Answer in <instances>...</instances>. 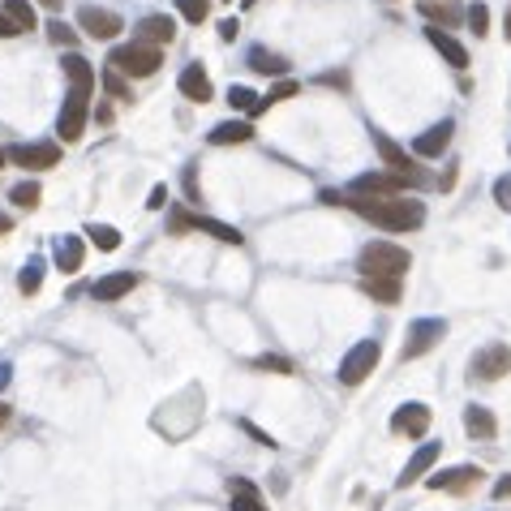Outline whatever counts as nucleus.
<instances>
[{"label": "nucleus", "mask_w": 511, "mask_h": 511, "mask_svg": "<svg viewBox=\"0 0 511 511\" xmlns=\"http://www.w3.org/2000/svg\"><path fill=\"white\" fill-rule=\"evenodd\" d=\"M232 511H267V503H263V494H258V486L254 482H245V477H232Z\"/></svg>", "instance_id": "nucleus-23"}, {"label": "nucleus", "mask_w": 511, "mask_h": 511, "mask_svg": "<svg viewBox=\"0 0 511 511\" xmlns=\"http://www.w3.org/2000/svg\"><path fill=\"white\" fill-rule=\"evenodd\" d=\"M254 138V129H249V121H223L211 129V146H241Z\"/></svg>", "instance_id": "nucleus-26"}, {"label": "nucleus", "mask_w": 511, "mask_h": 511, "mask_svg": "<svg viewBox=\"0 0 511 511\" xmlns=\"http://www.w3.org/2000/svg\"><path fill=\"white\" fill-rule=\"evenodd\" d=\"M426 430H430V409H426V404H404V409L391 413V434L426 438Z\"/></svg>", "instance_id": "nucleus-14"}, {"label": "nucleus", "mask_w": 511, "mask_h": 511, "mask_svg": "<svg viewBox=\"0 0 511 511\" xmlns=\"http://www.w3.org/2000/svg\"><path fill=\"white\" fill-rule=\"evenodd\" d=\"M176 86H181V95L194 99V103H207V99H211V77L202 73V65H190V69L176 77Z\"/></svg>", "instance_id": "nucleus-21"}, {"label": "nucleus", "mask_w": 511, "mask_h": 511, "mask_svg": "<svg viewBox=\"0 0 511 511\" xmlns=\"http://www.w3.org/2000/svg\"><path fill=\"white\" fill-rule=\"evenodd\" d=\"M65 77H69L73 91H95V69H91V61H82L77 52L65 56Z\"/></svg>", "instance_id": "nucleus-25"}, {"label": "nucleus", "mask_w": 511, "mask_h": 511, "mask_svg": "<svg viewBox=\"0 0 511 511\" xmlns=\"http://www.w3.org/2000/svg\"><path fill=\"white\" fill-rule=\"evenodd\" d=\"M409 181L404 176H395V172H365V176H357L353 185H348V194H369V198H395L400 190H404Z\"/></svg>", "instance_id": "nucleus-13"}, {"label": "nucleus", "mask_w": 511, "mask_h": 511, "mask_svg": "<svg viewBox=\"0 0 511 511\" xmlns=\"http://www.w3.org/2000/svg\"><path fill=\"white\" fill-rule=\"evenodd\" d=\"M172 35H176V22H172L168 13H150V18H142V22H138V30H134V44L164 48V44H172Z\"/></svg>", "instance_id": "nucleus-15"}, {"label": "nucleus", "mask_w": 511, "mask_h": 511, "mask_svg": "<svg viewBox=\"0 0 511 511\" xmlns=\"http://www.w3.org/2000/svg\"><path fill=\"white\" fill-rule=\"evenodd\" d=\"M9 228H13V219H9V215H4V211H0V237H4Z\"/></svg>", "instance_id": "nucleus-49"}, {"label": "nucleus", "mask_w": 511, "mask_h": 511, "mask_svg": "<svg viewBox=\"0 0 511 511\" xmlns=\"http://www.w3.org/2000/svg\"><path fill=\"white\" fill-rule=\"evenodd\" d=\"M159 65H164V52L146 48V44H125V48H112V56H108V69H117L121 77H150Z\"/></svg>", "instance_id": "nucleus-3"}, {"label": "nucleus", "mask_w": 511, "mask_h": 511, "mask_svg": "<svg viewBox=\"0 0 511 511\" xmlns=\"http://www.w3.org/2000/svg\"><path fill=\"white\" fill-rule=\"evenodd\" d=\"M103 86H108V95H112V99H134L129 82H125L117 69H103Z\"/></svg>", "instance_id": "nucleus-35"}, {"label": "nucleus", "mask_w": 511, "mask_h": 511, "mask_svg": "<svg viewBox=\"0 0 511 511\" xmlns=\"http://www.w3.org/2000/svg\"><path fill=\"white\" fill-rule=\"evenodd\" d=\"M164 198H168V190H164V185H155V190H150V202H146V207H150V211H159V207H164Z\"/></svg>", "instance_id": "nucleus-44"}, {"label": "nucleus", "mask_w": 511, "mask_h": 511, "mask_svg": "<svg viewBox=\"0 0 511 511\" xmlns=\"http://www.w3.org/2000/svg\"><path fill=\"white\" fill-rule=\"evenodd\" d=\"M511 494V477H503V482H494V499H507Z\"/></svg>", "instance_id": "nucleus-46"}, {"label": "nucleus", "mask_w": 511, "mask_h": 511, "mask_svg": "<svg viewBox=\"0 0 511 511\" xmlns=\"http://www.w3.org/2000/svg\"><path fill=\"white\" fill-rule=\"evenodd\" d=\"M374 150L383 155V164H387V172H395V176H404V181H409L413 190H421V185H430V176H426V172H421V168L413 164V159H409V150H404V146H395V142L387 138V134H378V129H374Z\"/></svg>", "instance_id": "nucleus-5"}, {"label": "nucleus", "mask_w": 511, "mask_h": 511, "mask_svg": "<svg viewBox=\"0 0 511 511\" xmlns=\"http://www.w3.org/2000/svg\"><path fill=\"white\" fill-rule=\"evenodd\" d=\"M9 35H22V30H18V26L9 22V13L0 9V39H9Z\"/></svg>", "instance_id": "nucleus-43"}, {"label": "nucleus", "mask_w": 511, "mask_h": 511, "mask_svg": "<svg viewBox=\"0 0 511 511\" xmlns=\"http://www.w3.org/2000/svg\"><path fill=\"white\" fill-rule=\"evenodd\" d=\"M254 369H275V374H292V361H284V357H254Z\"/></svg>", "instance_id": "nucleus-39"}, {"label": "nucleus", "mask_w": 511, "mask_h": 511, "mask_svg": "<svg viewBox=\"0 0 511 511\" xmlns=\"http://www.w3.org/2000/svg\"><path fill=\"white\" fill-rule=\"evenodd\" d=\"M9 417H13V409H9V404H0V430L9 426Z\"/></svg>", "instance_id": "nucleus-48"}, {"label": "nucleus", "mask_w": 511, "mask_h": 511, "mask_svg": "<svg viewBox=\"0 0 511 511\" xmlns=\"http://www.w3.org/2000/svg\"><path fill=\"white\" fill-rule=\"evenodd\" d=\"M185 190H190V198H194V202H198V181H194V164H190V168H185Z\"/></svg>", "instance_id": "nucleus-45"}, {"label": "nucleus", "mask_w": 511, "mask_h": 511, "mask_svg": "<svg viewBox=\"0 0 511 511\" xmlns=\"http://www.w3.org/2000/svg\"><path fill=\"white\" fill-rule=\"evenodd\" d=\"M48 39L52 44H61V48H73V44H77V35H73L65 22H48Z\"/></svg>", "instance_id": "nucleus-37"}, {"label": "nucleus", "mask_w": 511, "mask_h": 511, "mask_svg": "<svg viewBox=\"0 0 511 511\" xmlns=\"http://www.w3.org/2000/svg\"><path fill=\"white\" fill-rule=\"evenodd\" d=\"M378 357H383L378 340H357L348 353H344V361H340V383H344V387H357V383H365V378L378 369Z\"/></svg>", "instance_id": "nucleus-4"}, {"label": "nucleus", "mask_w": 511, "mask_h": 511, "mask_svg": "<svg viewBox=\"0 0 511 511\" xmlns=\"http://www.w3.org/2000/svg\"><path fill=\"white\" fill-rule=\"evenodd\" d=\"M39 288H44V258H30L22 267V275H18V292H22V296H35Z\"/></svg>", "instance_id": "nucleus-30"}, {"label": "nucleus", "mask_w": 511, "mask_h": 511, "mask_svg": "<svg viewBox=\"0 0 511 511\" xmlns=\"http://www.w3.org/2000/svg\"><path fill=\"white\" fill-rule=\"evenodd\" d=\"M9 159L18 164V168H56L61 164V146L56 142H18L9 146Z\"/></svg>", "instance_id": "nucleus-9"}, {"label": "nucleus", "mask_w": 511, "mask_h": 511, "mask_svg": "<svg viewBox=\"0 0 511 511\" xmlns=\"http://www.w3.org/2000/svg\"><path fill=\"white\" fill-rule=\"evenodd\" d=\"M322 202H331V207H348V211H357L361 219L369 223H378V228H387V232H413L426 223V207L413 202V198H369V194H322Z\"/></svg>", "instance_id": "nucleus-1"}, {"label": "nucleus", "mask_w": 511, "mask_h": 511, "mask_svg": "<svg viewBox=\"0 0 511 511\" xmlns=\"http://www.w3.org/2000/svg\"><path fill=\"white\" fill-rule=\"evenodd\" d=\"M237 30H241L237 18H228V22H219V39H223V44H232V39H237Z\"/></svg>", "instance_id": "nucleus-42"}, {"label": "nucleus", "mask_w": 511, "mask_h": 511, "mask_svg": "<svg viewBox=\"0 0 511 511\" xmlns=\"http://www.w3.org/2000/svg\"><path fill=\"white\" fill-rule=\"evenodd\" d=\"M442 336H447V322H442V318H417L413 327H409V340H404V348H400V357L413 361V357H421V353H430Z\"/></svg>", "instance_id": "nucleus-7"}, {"label": "nucleus", "mask_w": 511, "mask_h": 511, "mask_svg": "<svg viewBox=\"0 0 511 511\" xmlns=\"http://www.w3.org/2000/svg\"><path fill=\"white\" fill-rule=\"evenodd\" d=\"M9 198H13L18 207H26V211H35V207H39V198H44V190H39L35 181H22V185H13V190H9Z\"/></svg>", "instance_id": "nucleus-32"}, {"label": "nucleus", "mask_w": 511, "mask_h": 511, "mask_svg": "<svg viewBox=\"0 0 511 511\" xmlns=\"http://www.w3.org/2000/svg\"><path fill=\"white\" fill-rule=\"evenodd\" d=\"M451 134H456V121H438V125H430L426 134H417L413 150L421 155V159H438V155L451 146Z\"/></svg>", "instance_id": "nucleus-17"}, {"label": "nucleus", "mask_w": 511, "mask_h": 511, "mask_svg": "<svg viewBox=\"0 0 511 511\" xmlns=\"http://www.w3.org/2000/svg\"><path fill=\"white\" fill-rule=\"evenodd\" d=\"M296 95V82H280V86H271L267 95L258 99V108H254V117H258V112H267L271 103H280V99H292Z\"/></svg>", "instance_id": "nucleus-33"}, {"label": "nucleus", "mask_w": 511, "mask_h": 511, "mask_svg": "<svg viewBox=\"0 0 511 511\" xmlns=\"http://www.w3.org/2000/svg\"><path fill=\"white\" fill-rule=\"evenodd\" d=\"M9 378H13V365H9V361H0V391L9 387Z\"/></svg>", "instance_id": "nucleus-47"}, {"label": "nucleus", "mask_w": 511, "mask_h": 511, "mask_svg": "<svg viewBox=\"0 0 511 511\" xmlns=\"http://www.w3.org/2000/svg\"><path fill=\"white\" fill-rule=\"evenodd\" d=\"M438 456H442V447H438V442H421V447L413 451V460L404 464V473H400V482H395V486L409 490L413 482H426V473L438 464Z\"/></svg>", "instance_id": "nucleus-16"}, {"label": "nucleus", "mask_w": 511, "mask_h": 511, "mask_svg": "<svg viewBox=\"0 0 511 511\" xmlns=\"http://www.w3.org/2000/svg\"><path fill=\"white\" fill-rule=\"evenodd\" d=\"M4 159H9V150H0V164H4Z\"/></svg>", "instance_id": "nucleus-51"}, {"label": "nucleus", "mask_w": 511, "mask_h": 511, "mask_svg": "<svg viewBox=\"0 0 511 511\" xmlns=\"http://www.w3.org/2000/svg\"><path fill=\"white\" fill-rule=\"evenodd\" d=\"M409 267H413L409 249H400V245H391V241H369V245H361V254H357L361 280H404Z\"/></svg>", "instance_id": "nucleus-2"}, {"label": "nucleus", "mask_w": 511, "mask_h": 511, "mask_svg": "<svg viewBox=\"0 0 511 511\" xmlns=\"http://www.w3.org/2000/svg\"><path fill=\"white\" fill-rule=\"evenodd\" d=\"M4 13H9V22L18 26V30H35L39 26V13H35L30 0H4Z\"/></svg>", "instance_id": "nucleus-27"}, {"label": "nucleus", "mask_w": 511, "mask_h": 511, "mask_svg": "<svg viewBox=\"0 0 511 511\" xmlns=\"http://www.w3.org/2000/svg\"><path fill=\"white\" fill-rule=\"evenodd\" d=\"M52 258H56V267L65 271V275H73V271H82L86 245H82V237H56V245H52Z\"/></svg>", "instance_id": "nucleus-19"}, {"label": "nucleus", "mask_w": 511, "mask_h": 511, "mask_svg": "<svg viewBox=\"0 0 511 511\" xmlns=\"http://www.w3.org/2000/svg\"><path fill=\"white\" fill-rule=\"evenodd\" d=\"M77 26H82L91 39H117V35L125 30V22L112 13V9H95V4L77 9Z\"/></svg>", "instance_id": "nucleus-12"}, {"label": "nucleus", "mask_w": 511, "mask_h": 511, "mask_svg": "<svg viewBox=\"0 0 511 511\" xmlns=\"http://www.w3.org/2000/svg\"><path fill=\"white\" fill-rule=\"evenodd\" d=\"M241 4H245V9H249V4H254V0H241Z\"/></svg>", "instance_id": "nucleus-52"}, {"label": "nucleus", "mask_w": 511, "mask_h": 511, "mask_svg": "<svg viewBox=\"0 0 511 511\" xmlns=\"http://www.w3.org/2000/svg\"><path fill=\"white\" fill-rule=\"evenodd\" d=\"M503 374H511V344H486V348L473 357V378L499 383Z\"/></svg>", "instance_id": "nucleus-8"}, {"label": "nucleus", "mask_w": 511, "mask_h": 511, "mask_svg": "<svg viewBox=\"0 0 511 511\" xmlns=\"http://www.w3.org/2000/svg\"><path fill=\"white\" fill-rule=\"evenodd\" d=\"M421 13H426L430 22H447V26H456L464 18L460 4H451V0H421Z\"/></svg>", "instance_id": "nucleus-28"}, {"label": "nucleus", "mask_w": 511, "mask_h": 511, "mask_svg": "<svg viewBox=\"0 0 511 511\" xmlns=\"http://www.w3.org/2000/svg\"><path fill=\"white\" fill-rule=\"evenodd\" d=\"M185 228H198V232H211L215 241L223 245H241V228H228L219 219H202V215H185V211H172V232H185Z\"/></svg>", "instance_id": "nucleus-10"}, {"label": "nucleus", "mask_w": 511, "mask_h": 511, "mask_svg": "<svg viewBox=\"0 0 511 511\" xmlns=\"http://www.w3.org/2000/svg\"><path fill=\"white\" fill-rule=\"evenodd\" d=\"M176 4L190 22H207V13H211V0H176Z\"/></svg>", "instance_id": "nucleus-36"}, {"label": "nucleus", "mask_w": 511, "mask_h": 511, "mask_svg": "<svg viewBox=\"0 0 511 511\" xmlns=\"http://www.w3.org/2000/svg\"><path fill=\"white\" fill-rule=\"evenodd\" d=\"M482 477H486V473H482L477 464H460V468H442V473H434V477H426V486L447 490V494H468Z\"/></svg>", "instance_id": "nucleus-11"}, {"label": "nucleus", "mask_w": 511, "mask_h": 511, "mask_svg": "<svg viewBox=\"0 0 511 511\" xmlns=\"http://www.w3.org/2000/svg\"><path fill=\"white\" fill-rule=\"evenodd\" d=\"M241 430H245V434H249V438H254V442H263V447H275V438H271V434H263V430H258L254 421H241Z\"/></svg>", "instance_id": "nucleus-41"}, {"label": "nucleus", "mask_w": 511, "mask_h": 511, "mask_svg": "<svg viewBox=\"0 0 511 511\" xmlns=\"http://www.w3.org/2000/svg\"><path fill=\"white\" fill-rule=\"evenodd\" d=\"M258 99H263V95H254L249 86H232V91H228V103H232L237 112H254V108H258Z\"/></svg>", "instance_id": "nucleus-34"}, {"label": "nucleus", "mask_w": 511, "mask_h": 511, "mask_svg": "<svg viewBox=\"0 0 511 511\" xmlns=\"http://www.w3.org/2000/svg\"><path fill=\"white\" fill-rule=\"evenodd\" d=\"M86 237H91L99 249H121V232H117L112 223H91V228H86Z\"/></svg>", "instance_id": "nucleus-31"}, {"label": "nucleus", "mask_w": 511, "mask_h": 511, "mask_svg": "<svg viewBox=\"0 0 511 511\" xmlns=\"http://www.w3.org/2000/svg\"><path fill=\"white\" fill-rule=\"evenodd\" d=\"M39 4H44V9H61V0H39Z\"/></svg>", "instance_id": "nucleus-50"}, {"label": "nucleus", "mask_w": 511, "mask_h": 511, "mask_svg": "<svg viewBox=\"0 0 511 511\" xmlns=\"http://www.w3.org/2000/svg\"><path fill=\"white\" fill-rule=\"evenodd\" d=\"M245 61H249V69L263 73V77H284V73H288V61L275 56V52H267V48H249Z\"/></svg>", "instance_id": "nucleus-24"}, {"label": "nucleus", "mask_w": 511, "mask_h": 511, "mask_svg": "<svg viewBox=\"0 0 511 511\" xmlns=\"http://www.w3.org/2000/svg\"><path fill=\"white\" fill-rule=\"evenodd\" d=\"M494 202H499L503 211H511V176H499V181H494Z\"/></svg>", "instance_id": "nucleus-40"}, {"label": "nucleus", "mask_w": 511, "mask_h": 511, "mask_svg": "<svg viewBox=\"0 0 511 511\" xmlns=\"http://www.w3.org/2000/svg\"><path fill=\"white\" fill-rule=\"evenodd\" d=\"M468 26L477 30V39L486 35V30H490V9H486V4H473V9H468Z\"/></svg>", "instance_id": "nucleus-38"}, {"label": "nucleus", "mask_w": 511, "mask_h": 511, "mask_svg": "<svg viewBox=\"0 0 511 511\" xmlns=\"http://www.w3.org/2000/svg\"><path fill=\"white\" fill-rule=\"evenodd\" d=\"M464 430H468L473 438H482V442H486V438L499 434V421H494V413H490V409H482V404H468V409H464Z\"/></svg>", "instance_id": "nucleus-22"}, {"label": "nucleus", "mask_w": 511, "mask_h": 511, "mask_svg": "<svg viewBox=\"0 0 511 511\" xmlns=\"http://www.w3.org/2000/svg\"><path fill=\"white\" fill-rule=\"evenodd\" d=\"M365 296H374V301H383V305H395L400 301V280H361Z\"/></svg>", "instance_id": "nucleus-29"}, {"label": "nucleus", "mask_w": 511, "mask_h": 511, "mask_svg": "<svg viewBox=\"0 0 511 511\" xmlns=\"http://www.w3.org/2000/svg\"><path fill=\"white\" fill-rule=\"evenodd\" d=\"M86 112H91V91H73L69 86V95L61 103V117H56V134L65 142H77L82 129H86Z\"/></svg>", "instance_id": "nucleus-6"}, {"label": "nucleus", "mask_w": 511, "mask_h": 511, "mask_svg": "<svg viewBox=\"0 0 511 511\" xmlns=\"http://www.w3.org/2000/svg\"><path fill=\"white\" fill-rule=\"evenodd\" d=\"M134 284H138V275H134V271H112V275H103L91 292H95V301L112 305V301H121L125 292H134Z\"/></svg>", "instance_id": "nucleus-18"}, {"label": "nucleus", "mask_w": 511, "mask_h": 511, "mask_svg": "<svg viewBox=\"0 0 511 511\" xmlns=\"http://www.w3.org/2000/svg\"><path fill=\"white\" fill-rule=\"evenodd\" d=\"M426 39H430V44L442 52V61H447V65H456V69H468V48H464V44H456V39H451L442 26H430V30H426Z\"/></svg>", "instance_id": "nucleus-20"}]
</instances>
